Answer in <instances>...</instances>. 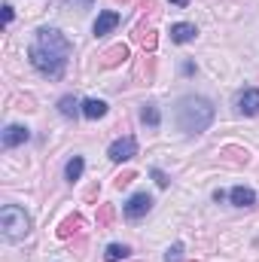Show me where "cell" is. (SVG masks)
<instances>
[{
  "label": "cell",
  "mask_w": 259,
  "mask_h": 262,
  "mask_svg": "<svg viewBox=\"0 0 259 262\" xmlns=\"http://www.w3.org/2000/svg\"><path fill=\"white\" fill-rule=\"evenodd\" d=\"M125 216L128 220H140V216H146L149 210H153V195H146V192H134V195L125 201Z\"/></svg>",
  "instance_id": "5"
},
{
  "label": "cell",
  "mask_w": 259,
  "mask_h": 262,
  "mask_svg": "<svg viewBox=\"0 0 259 262\" xmlns=\"http://www.w3.org/2000/svg\"><path fill=\"white\" fill-rule=\"evenodd\" d=\"M28 55H31V64L43 76L58 79L67 67V58H70V40L55 28H40L31 49H28Z\"/></svg>",
  "instance_id": "1"
},
{
  "label": "cell",
  "mask_w": 259,
  "mask_h": 262,
  "mask_svg": "<svg viewBox=\"0 0 259 262\" xmlns=\"http://www.w3.org/2000/svg\"><path fill=\"white\" fill-rule=\"evenodd\" d=\"M229 198H232L235 207H253V204H256V192H253L250 186H235V189L229 192Z\"/></svg>",
  "instance_id": "10"
},
{
  "label": "cell",
  "mask_w": 259,
  "mask_h": 262,
  "mask_svg": "<svg viewBox=\"0 0 259 262\" xmlns=\"http://www.w3.org/2000/svg\"><path fill=\"white\" fill-rule=\"evenodd\" d=\"M107 156H110V162H128V159H134L137 156V140L131 137V134H125V137H119V140H113L110 143V149H107Z\"/></svg>",
  "instance_id": "4"
},
{
  "label": "cell",
  "mask_w": 259,
  "mask_h": 262,
  "mask_svg": "<svg viewBox=\"0 0 259 262\" xmlns=\"http://www.w3.org/2000/svg\"><path fill=\"white\" fill-rule=\"evenodd\" d=\"M79 223H82L79 216H70V220H64V223H61V229H58V238H67L70 232H76V229H79Z\"/></svg>",
  "instance_id": "16"
},
{
  "label": "cell",
  "mask_w": 259,
  "mask_h": 262,
  "mask_svg": "<svg viewBox=\"0 0 259 262\" xmlns=\"http://www.w3.org/2000/svg\"><path fill=\"white\" fill-rule=\"evenodd\" d=\"M213 122V104L201 95H186L177 101V125L183 134H201Z\"/></svg>",
  "instance_id": "2"
},
{
  "label": "cell",
  "mask_w": 259,
  "mask_h": 262,
  "mask_svg": "<svg viewBox=\"0 0 259 262\" xmlns=\"http://www.w3.org/2000/svg\"><path fill=\"white\" fill-rule=\"evenodd\" d=\"M73 3V9H89L92 6V0H70Z\"/></svg>",
  "instance_id": "21"
},
{
  "label": "cell",
  "mask_w": 259,
  "mask_h": 262,
  "mask_svg": "<svg viewBox=\"0 0 259 262\" xmlns=\"http://www.w3.org/2000/svg\"><path fill=\"white\" fill-rule=\"evenodd\" d=\"M58 113L70 119V116H76V113H82V104H79V101H76L73 95H64V98L58 101Z\"/></svg>",
  "instance_id": "14"
},
{
  "label": "cell",
  "mask_w": 259,
  "mask_h": 262,
  "mask_svg": "<svg viewBox=\"0 0 259 262\" xmlns=\"http://www.w3.org/2000/svg\"><path fill=\"white\" fill-rule=\"evenodd\" d=\"M195 37H198V28L189 25V21H177V25H171V40H174V43H192Z\"/></svg>",
  "instance_id": "9"
},
{
  "label": "cell",
  "mask_w": 259,
  "mask_h": 262,
  "mask_svg": "<svg viewBox=\"0 0 259 262\" xmlns=\"http://www.w3.org/2000/svg\"><path fill=\"white\" fill-rule=\"evenodd\" d=\"M238 110L244 116H259V89H244L238 95Z\"/></svg>",
  "instance_id": "7"
},
{
  "label": "cell",
  "mask_w": 259,
  "mask_h": 262,
  "mask_svg": "<svg viewBox=\"0 0 259 262\" xmlns=\"http://www.w3.org/2000/svg\"><path fill=\"white\" fill-rule=\"evenodd\" d=\"M140 122H143V125H149V128H159V125H162L159 107H156V104H143V110H140Z\"/></svg>",
  "instance_id": "13"
},
{
  "label": "cell",
  "mask_w": 259,
  "mask_h": 262,
  "mask_svg": "<svg viewBox=\"0 0 259 262\" xmlns=\"http://www.w3.org/2000/svg\"><path fill=\"white\" fill-rule=\"evenodd\" d=\"M116 25H119V12H113V9H104V12L98 15V21H95V28H92V31H95V37H107V34H110Z\"/></svg>",
  "instance_id": "8"
},
{
  "label": "cell",
  "mask_w": 259,
  "mask_h": 262,
  "mask_svg": "<svg viewBox=\"0 0 259 262\" xmlns=\"http://www.w3.org/2000/svg\"><path fill=\"white\" fill-rule=\"evenodd\" d=\"M165 262H183V244L177 241L174 247H168V253H165Z\"/></svg>",
  "instance_id": "18"
},
{
  "label": "cell",
  "mask_w": 259,
  "mask_h": 262,
  "mask_svg": "<svg viewBox=\"0 0 259 262\" xmlns=\"http://www.w3.org/2000/svg\"><path fill=\"white\" fill-rule=\"evenodd\" d=\"M128 253H131V250L125 247V244H110V247H107V253H104V259H107V262H122Z\"/></svg>",
  "instance_id": "15"
},
{
  "label": "cell",
  "mask_w": 259,
  "mask_h": 262,
  "mask_svg": "<svg viewBox=\"0 0 259 262\" xmlns=\"http://www.w3.org/2000/svg\"><path fill=\"white\" fill-rule=\"evenodd\" d=\"M0 229H3V238H6V241H18V238H25V235L31 232V220H28L25 207H18V204H6V207L0 210Z\"/></svg>",
  "instance_id": "3"
},
{
  "label": "cell",
  "mask_w": 259,
  "mask_h": 262,
  "mask_svg": "<svg viewBox=\"0 0 259 262\" xmlns=\"http://www.w3.org/2000/svg\"><path fill=\"white\" fill-rule=\"evenodd\" d=\"M171 3H177V6H189V0H171Z\"/></svg>",
  "instance_id": "22"
},
{
  "label": "cell",
  "mask_w": 259,
  "mask_h": 262,
  "mask_svg": "<svg viewBox=\"0 0 259 262\" xmlns=\"http://www.w3.org/2000/svg\"><path fill=\"white\" fill-rule=\"evenodd\" d=\"M82 116L85 119H101V116H107V104L98 101V98H89V101H82Z\"/></svg>",
  "instance_id": "11"
},
{
  "label": "cell",
  "mask_w": 259,
  "mask_h": 262,
  "mask_svg": "<svg viewBox=\"0 0 259 262\" xmlns=\"http://www.w3.org/2000/svg\"><path fill=\"white\" fill-rule=\"evenodd\" d=\"M125 55H128V49H125V46H116V49H110V52L104 55V58H107L104 64H116V61H119V58H125Z\"/></svg>",
  "instance_id": "17"
},
{
  "label": "cell",
  "mask_w": 259,
  "mask_h": 262,
  "mask_svg": "<svg viewBox=\"0 0 259 262\" xmlns=\"http://www.w3.org/2000/svg\"><path fill=\"white\" fill-rule=\"evenodd\" d=\"M149 174H153V180H156V183H159V186H162V189H165V186H168V183H171V180H168V174H165V171H159V168H153V171H149Z\"/></svg>",
  "instance_id": "19"
},
{
  "label": "cell",
  "mask_w": 259,
  "mask_h": 262,
  "mask_svg": "<svg viewBox=\"0 0 259 262\" xmlns=\"http://www.w3.org/2000/svg\"><path fill=\"white\" fill-rule=\"evenodd\" d=\"M12 15H15V12H12V6H9V3H3V25H9V21H12Z\"/></svg>",
  "instance_id": "20"
},
{
  "label": "cell",
  "mask_w": 259,
  "mask_h": 262,
  "mask_svg": "<svg viewBox=\"0 0 259 262\" xmlns=\"http://www.w3.org/2000/svg\"><path fill=\"white\" fill-rule=\"evenodd\" d=\"M82 171H85V159H82V156H73V159L67 162V168H64V177L70 180V183H76V180L82 177Z\"/></svg>",
  "instance_id": "12"
},
{
  "label": "cell",
  "mask_w": 259,
  "mask_h": 262,
  "mask_svg": "<svg viewBox=\"0 0 259 262\" xmlns=\"http://www.w3.org/2000/svg\"><path fill=\"white\" fill-rule=\"evenodd\" d=\"M28 140H31V131L25 128V125H6V128H3V146H6V149L21 146V143H28Z\"/></svg>",
  "instance_id": "6"
}]
</instances>
